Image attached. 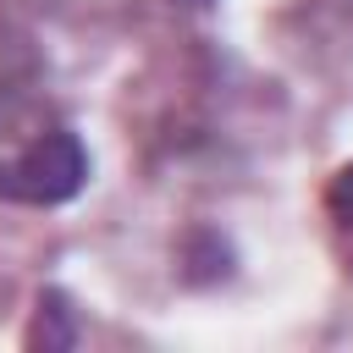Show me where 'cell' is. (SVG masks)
<instances>
[{
    "mask_svg": "<svg viewBox=\"0 0 353 353\" xmlns=\"http://www.w3.org/2000/svg\"><path fill=\"white\" fill-rule=\"evenodd\" d=\"M88 176V154L77 143V132L55 127L44 132L22 160L0 165V199H17V204H66Z\"/></svg>",
    "mask_w": 353,
    "mask_h": 353,
    "instance_id": "cell-1",
    "label": "cell"
},
{
    "mask_svg": "<svg viewBox=\"0 0 353 353\" xmlns=\"http://www.w3.org/2000/svg\"><path fill=\"white\" fill-rule=\"evenodd\" d=\"M72 309H66V298L61 292H50V298H39V314H33V331H28V342L33 347H72Z\"/></svg>",
    "mask_w": 353,
    "mask_h": 353,
    "instance_id": "cell-2",
    "label": "cell"
},
{
    "mask_svg": "<svg viewBox=\"0 0 353 353\" xmlns=\"http://www.w3.org/2000/svg\"><path fill=\"white\" fill-rule=\"evenodd\" d=\"M325 210L336 215V226H353V165H342L325 188Z\"/></svg>",
    "mask_w": 353,
    "mask_h": 353,
    "instance_id": "cell-3",
    "label": "cell"
}]
</instances>
